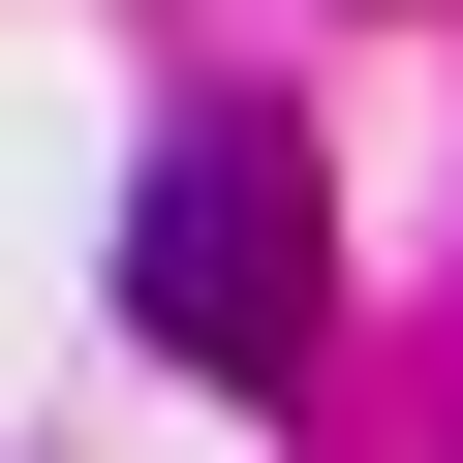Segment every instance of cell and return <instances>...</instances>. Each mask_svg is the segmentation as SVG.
I'll return each mask as SVG.
<instances>
[{"instance_id": "1", "label": "cell", "mask_w": 463, "mask_h": 463, "mask_svg": "<svg viewBox=\"0 0 463 463\" xmlns=\"http://www.w3.org/2000/svg\"><path fill=\"white\" fill-rule=\"evenodd\" d=\"M124 309L185 340V371H309V155L279 124H155V185H124Z\"/></svg>"}]
</instances>
